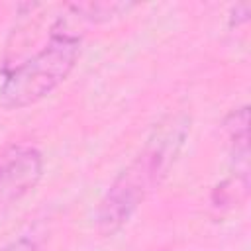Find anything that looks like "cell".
<instances>
[{
    "instance_id": "2",
    "label": "cell",
    "mask_w": 251,
    "mask_h": 251,
    "mask_svg": "<svg viewBox=\"0 0 251 251\" xmlns=\"http://www.w3.org/2000/svg\"><path fill=\"white\" fill-rule=\"evenodd\" d=\"M80 55V37L57 25L49 41L31 57L16 63L0 82V104L10 110L31 106L67 80Z\"/></svg>"
},
{
    "instance_id": "4",
    "label": "cell",
    "mask_w": 251,
    "mask_h": 251,
    "mask_svg": "<svg viewBox=\"0 0 251 251\" xmlns=\"http://www.w3.org/2000/svg\"><path fill=\"white\" fill-rule=\"evenodd\" d=\"M247 126H249L247 106H241V108L233 110L226 120V131H227L229 145H231V151H233L235 167L239 163L243 171H247V157H249V147H247L249 131H247Z\"/></svg>"
},
{
    "instance_id": "5",
    "label": "cell",
    "mask_w": 251,
    "mask_h": 251,
    "mask_svg": "<svg viewBox=\"0 0 251 251\" xmlns=\"http://www.w3.org/2000/svg\"><path fill=\"white\" fill-rule=\"evenodd\" d=\"M0 251H39V243L33 235H20L2 245Z\"/></svg>"
},
{
    "instance_id": "3",
    "label": "cell",
    "mask_w": 251,
    "mask_h": 251,
    "mask_svg": "<svg viewBox=\"0 0 251 251\" xmlns=\"http://www.w3.org/2000/svg\"><path fill=\"white\" fill-rule=\"evenodd\" d=\"M43 155L31 145H14L0 155V222L41 180Z\"/></svg>"
},
{
    "instance_id": "1",
    "label": "cell",
    "mask_w": 251,
    "mask_h": 251,
    "mask_svg": "<svg viewBox=\"0 0 251 251\" xmlns=\"http://www.w3.org/2000/svg\"><path fill=\"white\" fill-rule=\"evenodd\" d=\"M186 133L188 120L184 116H171L155 127L141 153L116 176L100 200L96 226L102 235L122 229L147 194L159 186L176 161Z\"/></svg>"
}]
</instances>
